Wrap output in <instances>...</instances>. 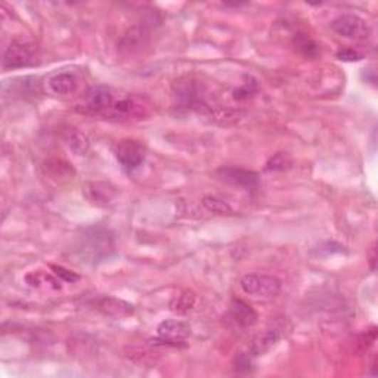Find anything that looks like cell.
<instances>
[{
	"label": "cell",
	"instance_id": "obj_1",
	"mask_svg": "<svg viewBox=\"0 0 378 378\" xmlns=\"http://www.w3.org/2000/svg\"><path fill=\"white\" fill-rule=\"evenodd\" d=\"M114 250V238L104 228H89L80 238L78 253L86 262H99L108 257Z\"/></svg>",
	"mask_w": 378,
	"mask_h": 378
},
{
	"label": "cell",
	"instance_id": "obj_2",
	"mask_svg": "<svg viewBox=\"0 0 378 378\" xmlns=\"http://www.w3.org/2000/svg\"><path fill=\"white\" fill-rule=\"evenodd\" d=\"M38 63L37 46L33 42L15 38L5 49L2 64L5 70H16L36 65Z\"/></svg>",
	"mask_w": 378,
	"mask_h": 378
},
{
	"label": "cell",
	"instance_id": "obj_3",
	"mask_svg": "<svg viewBox=\"0 0 378 378\" xmlns=\"http://www.w3.org/2000/svg\"><path fill=\"white\" fill-rule=\"evenodd\" d=\"M151 111V104L147 98L127 95L117 99L111 110L105 114V117L117 118V120H141L147 117Z\"/></svg>",
	"mask_w": 378,
	"mask_h": 378
},
{
	"label": "cell",
	"instance_id": "obj_4",
	"mask_svg": "<svg viewBox=\"0 0 378 378\" xmlns=\"http://www.w3.org/2000/svg\"><path fill=\"white\" fill-rule=\"evenodd\" d=\"M331 28L338 36L355 42H365L372 36V27L367 19L355 14H343L337 16L331 23Z\"/></svg>",
	"mask_w": 378,
	"mask_h": 378
},
{
	"label": "cell",
	"instance_id": "obj_5",
	"mask_svg": "<svg viewBox=\"0 0 378 378\" xmlns=\"http://www.w3.org/2000/svg\"><path fill=\"white\" fill-rule=\"evenodd\" d=\"M241 290L253 297L272 298L281 291V281L271 275L248 273L241 278Z\"/></svg>",
	"mask_w": 378,
	"mask_h": 378
},
{
	"label": "cell",
	"instance_id": "obj_6",
	"mask_svg": "<svg viewBox=\"0 0 378 378\" xmlns=\"http://www.w3.org/2000/svg\"><path fill=\"white\" fill-rule=\"evenodd\" d=\"M117 162L127 172H135L145 163L147 147L136 139H123L114 149Z\"/></svg>",
	"mask_w": 378,
	"mask_h": 378
},
{
	"label": "cell",
	"instance_id": "obj_7",
	"mask_svg": "<svg viewBox=\"0 0 378 378\" xmlns=\"http://www.w3.org/2000/svg\"><path fill=\"white\" fill-rule=\"evenodd\" d=\"M191 335V325L181 320H166L157 328V338L152 345L179 347L185 346Z\"/></svg>",
	"mask_w": 378,
	"mask_h": 378
},
{
	"label": "cell",
	"instance_id": "obj_8",
	"mask_svg": "<svg viewBox=\"0 0 378 378\" xmlns=\"http://www.w3.org/2000/svg\"><path fill=\"white\" fill-rule=\"evenodd\" d=\"M117 101L115 92L108 86H92L85 93V104L83 111L89 114H99L104 115L111 110L114 103Z\"/></svg>",
	"mask_w": 378,
	"mask_h": 378
},
{
	"label": "cell",
	"instance_id": "obj_9",
	"mask_svg": "<svg viewBox=\"0 0 378 378\" xmlns=\"http://www.w3.org/2000/svg\"><path fill=\"white\" fill-rule=\"evenodd\" d=\"M216 177L219 181H222L225 184H229L232 187L244 188V189H254L258 187V174L253 170L241 169V167H232V166H225L216 170Z\"/></svg>",
	"mask_w": 378,
	"mask_h": 378
},
{
	"label": "cell",
	"instance_id": "obj_10",
	"mask_svg": "<svg viewBox=\"0 0 378 378\" xmlns=\"http://www.w3.org/2000/svg\"><path fill=\"white\" fill-rule=\"evenodd\" d=\"M226 321L235 328H251L257 322V312L241 298H233L226 313Z\"/></svg>",
	"mask_w": 378,
	"mask_h": 378
},
{
	"label": "cell",
	"instance_id": "obj_11",
	"mask_svg": "<svg viewBox=\"0 0 378 378\" xmlns=\"http://www.w3.org/2000/svg\"><path fill=\"white\" fill-rule=\"evenodd\" d=\"M82 85V78L75 71H58L49 75L48 88L53 95L68 96L78 90Z\"/></svg>",
	"mask_w": 378,
	"mask_h": 378
},
{
	"label": "cell",
	"instance_id": "obj_12",
	"mask_svg": "<svg viewBox=\"0 0 378 378\" xmlns=\"http://www.w3.org/2000/svg\"><path fill=\"white\" fill-rule=\"evenodd\" d=\"M88 200L98 207H105L114 201L117 195L115 187L110 182H88L83 188Z\"/></svg>",
	"mask_w": 378,
	"mask_h": 378
},
{
	"label": "cell",
	"instance_id": "obj_13",
	"mask_svg": "<svg viewBox=\"0 0 378 378\" xmlns=\"http://www.w3.org/2000/svg\"><path fill=\"white\" fill-rule=\"evenodd\" d=\"M96 309L107 316L117 317V320L132 316L135 313L133 305L123 300V298H117V297H111V295L99 298V300L96 302Z\"/></svg>",
	"mask_w": 378,
	"mask_h": 378
},
{
	"label": "cell",
	"instance_id": "obj_14",
	"mask_svg": "<svg viewBox=\"0 0 378 378\" xmlns=\"http://www.w3.org/2000/svg\"><path fill=\"white\" fill-rule=\"evenodd\" d=\"M281 338H283V331L280 328H268L262 332H258L251 340L250 346L251 356H262L268 353L280 343Z\"/></svg>",
	"mask_w": 378,
	"mask_h": 378
},
{
	"label": "cell",
	"instance_id": "obj_15",
	"mask_svg": "<svg viewBox=\"0 0 378 378\" xmlns=\"http://www.w3.org/2000/svg\"><path fill=\"white\" fill-rule=\"evenodd\" d=\"M63 141L77 155H85L89 149V139L75 127H65L63 132Z\"/></svg>",
	"mask_w": 378,
	"mask_h": 378
},
{
	"label": "cell",
	"instance_id": "obj_16",
	"mask_svg": "<svg viewBox=\"0 0 378 378\" xmlns=\"http://www.w3.org/2000/svg\"><path fill=\"white\" fill-rule=\"evenodd\" d=\"M196 303V297L192 291H185L182 294H179L177 297H174L172 303H170V309L172 312H176V313H188L189 310L194 309Z\"/></svg>",
	"mask_w": 378,
	"mask_h": 378
},
{
	"label": "cell",
	"instance_id": "obj_17",
	"mask_svg": "<svg viewBox=\"0 0 378 378\" xmlns=\"http://www.w3.org/2000/svg\"><path fill=\"white\" fill-rule=\"evenodd\" d=\"M294 45H295L297 51L303 53L305 56L313 58L320 53V46H317V43L315 41H312V38L308 37L306 34H298L294 38Z\"/></svg>",
	"mask_w": 378,
	"mask_h": 378
},
{
	"label": "cell",
	"instance_id": "obj_18",
	"mask_svg": "<svg viewBox=\"0 0 378 378\" xmlns=\"http://www.w3.org/2000/svg\"><path fill=\"white\" fill-rule=\"evenodd\" d=\"M293 164V158L288 152H276L266 163V172H284L288 170Z\"/></svg>",
	"mask_w": 378,
	"mask_h": 378
},
{
	"label": "cell",
	"instance_id": "obj_19",
	"mask_svg": "<svg viewBox=\"0 0 378 378\" xmlns=\"http://www.w3.org/2000/svg\"><path fill=\"white\" fill-rule=\"evenodd\" d=\"M203 206L211 211V213H216V214H232V207L225 201L222 200V198H217V196H213V195H207L203 198Z\"/></svg>",
	"mask_w": 378,
	"mask_h": 378
},
{
	"label": "cell",
	"instance_id": "obj_20",
	"mask_svg": "<svg viewBox=\"0 0 378 378\" xmlns=\"http://www.w3.org/2000/svg\"><path fill=\"white\" fill-rule=\"evenodd\" d=\"M233 368L236 372H250L253 369L251 353H238L233 359Z\"/></svg>",
	"mask_w": 378,
	"mask_h": 378
},
{
	"label": "cell",
	"instance_id": "obj_21",
	"mask_svg": "<svg viewBox=\"0 0 378 378\" xmlns=\"http://www.w3.org/2000/svg\"><path fill=\"white\" fill-rule=\"evenodd\" d=\"M335 56L340 59V61H346V63H356V61H361V59L364 58V53L359 52L357 49H353V48H345V49H340Z\"/></svg>",
	"mask_w": 378,
	"mask_h": 378
},
{
	"label": "cell",
	"instance_id": "obj_22",
	"mask_svg": "<svg viewBox=\"0 0 378 378\" xmlns=\"http://www.w3.org/2000/svg\"><path fill=\"white\" fill-rule=\"evenodd\" d=\"M257 92V85L256 82L253 80L251 83H244L241 88H238L235 92H233V98L238 99V101H244V99H248L251 98L254 93Z\"/></svg>",
	"mask_w": 378,
	"mask_h": 378
},
{
	"label": "cell",
	"instance_id": "obj_23",
	"mask_svg": "<svg viewBox=\"0 0 378 378\" xmlns=\"http://www.w3.org/2000/svg\"><path fill=\"white\" fill-rule=\"evenodd\" d=\"M51 268H52L53 273L59 278V280L67 281V283H71V284L80 280V276H78L77 273H74L73 271H68V269H65V268H63V266H55V265H52Z\"/></svg>",
	"mask_w": 378,
	"mask_h": 378
},
{
	"label": "cell",
	"instance_id": "obj_24",
	"mask_svg": "<svg viewBox=\"0 0 378 378\" xmlns=\"http://www.w3.org/2000/svg\"><path fill=\"white\" fill-rule=\"evenodd\" d=\"M362 78L367 82V83H371L372 86H375V82H377V75H375V71L371 70V68H365L362 70Z\"/></svg>",
	"mask_w": 378,
	"mask_h": 378
},
{
	"label": "cell",
	"instance_id": "obj_25",
	"mask_svg": "<svg viewBox=\"0 0 378 378\" xmlns=\"http://www.w3.org/2000/svg\"><path fill=\"white\" fill-rule=\"evenodd\" d=\"M375 262H377V250H375V244L371 247L369 251V268L374 272L375 271Z\"/></svg>",
	"mask_w": 378,
	"mask_h": 378
}]
</instances>
